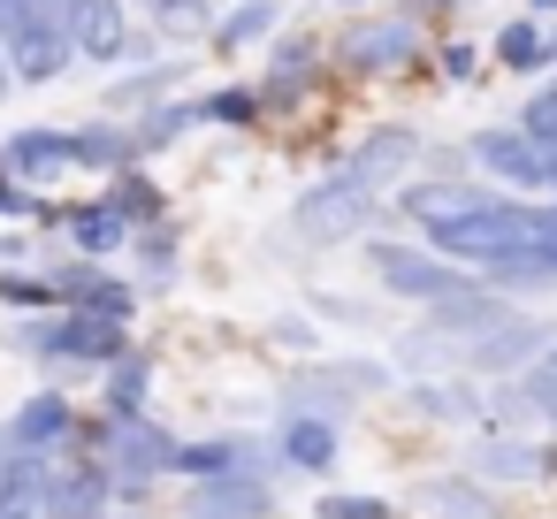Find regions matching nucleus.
<instances>
[{"label":"nucleus","instance_id":"f257e3e1","mask_svg":"<svg viewBox=\"0 0 557 519\" xmlns=\"http://www.w3.org/2000/svg\"><path fill=\"white\" fill-rule=\"evenodd\" d=\"M374 214H382V191L359 184V176H344V169H329V176L290 207V222H298L306 245H344V237H359Z\"/></svg>","mask_w":557,"mask_h":519},{"label":"nucleus","instance_id":"f03ea898","mask_svg":"<svg viewBox=\"0 0 557 519\" xmlns=\"http://www.w3.org/2000/svg\"><path fill=\"white\" fill-rule=\"evenodd\" d=\"M367 260H374L382 291H389V298H412V306H435V298H450L458 283H473L458 260H443L435 245H405V237H367Z\"/></svg>","mask_w":557,"mask_h":519},{"label":"nucleus","instance_id":"7ed1b4c3","mask_svg":"<svg viewBox=\"0 0 557 519\" xmlns=\"http://www.w3.org/2000/svg\"><path fill=\"white\" fill-rule=\"evenodd\" d=\"M466 161H473L496 191H511V199H542V191H549L542 146H534L519 123H488V131H473V138H466Z\"/></svg>","mask_w":557,"mask_h":519},{"label":"nucleus","instance_id":"20e7f679","mask_svg":"<svg viewBox=\"0 0 557 519\" xmlns=\"http://www.w3.org/2000/svg\"><path fill=\"white\" fill-rule=\"evenodd\" d=\"M466 473L488 481V489H534L557 473V443H534V435H511V428H481L473 450H466Z\"/></svg>","mask_w":557,"mask_h":519},{"label":"nucleus","instance_id":"39448f33","mask_svg":"<svg viewBox=\"0 0 557 519\" xmlns=\"http://www.w3.org/2000/svg\"><path fill=\"white\" fill-rule=\"evenodd\" d=\"M549 336H557V329H549L542 313H504L496 329H481L473 344H458V367H466V374H481V382H504V374L534 367Z\"/></svg>","mask_w":557,"mask_h":519},{"label":"nucleus","instance_id":"423d86ee","mask_svg":"<svg viewBox=\"0 0 557 519\" xmlns=\"http://www.w3.org/2000/svg\"><path fill=\"white\" fill-rule=\"evenodd\" d=\"M336 54H344V70H359V77H397V70L420 62V24H412V16H367V24H351V32L336 39Z\"/></svg>","mask_w":557,"mask_h":519},{"label":"nucleus","instance_id":"0eeeda50","mask_svg":"<svg viewBox=\"0 0 557 519\" xmlns=\"http://www.w3.org/2000/svg\"><path fill=\"white\" fill-rule=\"evenodd\" d=\"M184 519H275V481H268V466H237V473L191 481Z\"/></svg>","mask_w":557,"mask_h":519},{"label":"nucleus","instance_id":"6e6552de","mask_svg":"<svg viewBox=\"0 0 557 519\" xmlns=\"http://www.w3.org/2000/svg\"><path fill=\"white\" fill-rule=\"evenodd\" d=\"M336 450H344V428H336V420H321V412H275V443H268V458H275L283 473L321 481V473L336 466Z\"/></svg>","mask_w":557,"mask_h":519},{"label":"nucleus","instance_id":"1a4fd4ad","mask_svg":"<svg viewBox=\"0 0 557 519\" xmlns=\"http://www.w3.org/2000/svg\"><path fill=\"white\" fill-rule=\"evenodd\" d=\"M420 313H428L420 329H435V336H450V344H473L481 329H496V321L511 313V298H504V291H488V283L473 275V283H458L450 298H435V306H420Z\"/></svg>","mask_w":557,"mask_h":519},{"label":"nucleus","instance_id":"9d476101","mask_svg":"<svg viewBox=\"0 0 557 519\" xmlns=\"http://www.w3.org/2000/svg\"><path fill=\"white\" fill-rule=\"evenodd\" d=\"M412 161H420V131L389 123V131H367V138H359V146H351L336 169H344V176H359V184H374V191H389V184H397Z\"/></svg>","mask_w":557,"mask_h":519},{"label":"nucleus","instance_id":"9b49d317","mask_svg":"<svg viewBox=\"0 0 557 519\" xmlns=\"http://www.w3.org/2000/svg\"><path fill=\"white\" fill-rule=\"evenodd\" d=\"M405 397H412V420H428V428H473V420H481V382H473L466 367L420 374Z\"/></svg>","mask_w":557,"mask_h":519},{"label":"nucleus","instance_id":"f8f14e48","mask_svg":"<svg viewBox=\"0 0 557 519\" xmlns=\"http://www.w3.org/2000/svg\"><path fill=\"white\" fill-rule=\"evenodd\" d=\"M115 466H123V489L138 496L153 473H169V466H176V435H169V428H153L146 412H131V420H115Z\"/></svg>","mask_w":557,"mask_h":519},{"label":"nucleus","instance_id":"ddd939ff","mask_svg":"<svg viewBox=\"0 0 557 519\" xmlns=\"http://www.w3.org/2000/svg\"><path fill=\"white\" fill-rule=\"evenodd\" d=\"M70 54H92V62H115L131 54V16H123V0H70Z\"/></svg>","mask_w":557,"mask_h":519},{"label":"nucleus","instance_id":"4468645a","mask_svg":"<svg viewBox=\"0 0 557 519\" xmlns=\"http://www.w3.org/2000/svg\"><path fill=\"white\" fill-rule=\"evenodd\" d=\"M351 405H359V390L336 374V359L329 367H298L290 382H283V412H321V420H351Z\"/></svg>","mask_w":557,"mask_h":519},{"label":"nucleus","instance_id":"2eb2a0df","mask_svg":"<svg viewBox=\"0 0 557 519\" xmlns=\"http://www.w3.org/2000/svg\"><path fill=\"white\" fill-rule=\"evenodd\" d=\"M237 466H268V443L260 435H207V443H176V466L184 481H207V473H237Z\"/></svg>","mask_w":557,"mask_h":519},{"label":"nucleus","instance_id":"dca6fc26","mask_svg":"<svg viewBox=\"0 0 557 519\" xmlns=\"http://www.w3.org/2000/svg\"><path fill=\"white\" fill-rule=\"evenodd\" d=\"M420 511L428 519H496V489L473 473H428L420 481Z\"/></svg>","mask_w":557,"mask_h":519},{"label":"nucleus","instance_id":"f3484780","mask_svg":"<svg viewBox=\"0 0 557 519\" xmlns=\"http://www.w3.org/2000/svg\"><path fill=\"white\" fill-rule=\"evenodd\" d=\"M47 344H62L70 359H115V351H123V321H115V313H92V306H85V313H70V321H62V329H54Z\"/></svg>","mask_w":557,"mask_h":519},{"label":"nucleus","instance_id":"a211bd4d","mask_svg":"<svg viewBox=\"0 0 557 519\" xmlns=\"http://www.w3.org/2000/svg\"><path fill=\"white\" fill-rule=\"evenodd\" d=\"M146 390H153V359L123 344V351L108 359V412H115V420H131V412H146Z\"/></svg>","mask_w":557,"mask_h":519},{"label":"nucleus","instance_id":"6ab92c4d","mask_svg":"<svg viewBox=\"0 0 557 519\" xmlns=\"http://www.w3.org/2000/svg\"><path fill=\"white\" fill-rule=\"evenodd\" d=\"M275 32H283V9H275V0H245V9H230V16H222L214 47H268Z\"/></svg>","mask_w":557,"mask_h":519},{"label":"nucleus","instance_id":"aec40b11","mask_svg":"<svg viewBox=\"0 0 557 519\" xmlns=\"http://www.w3.org/2000/svg\"><path fill=\"white\" fill-rule=\"evenodd\" d=\"M496 70H511V77H527V70H542V16H511L504 32H496Z\"/></svg>","mask_w":557,"mask_h":519},{"label":"nucleus","instance_id":"412c9836","mask_svg":"<svg viewBox=\"0 0 557 519\" xmlns=\"http://www.w3.org/2000/svg\"><path fill=\"white\" fill-rule=\"evenodd\" d=\"M191 123H199V108H191V100H153V115L131 131V146H138V153H161V146H176Z\"/></svg>","mask_w":557,"mask_h":519},{"label":"nucleus","instance_id":"4be33fe9","mask_svg":"<svg viewBox=\"0 0 557 519\" xmlns=\"http://www.w3.org/2000/svg\"><path fill=\"white\" fill-rule=\"evenodd\" d=\"M199 108V123H230V131H245V123H260L268 108H260V85H222V92H207V100H191Z\"/></svg>","mask_w":557,"mask_h":519},{"label":"nucleus","instance_id":"5701e85b","mask_svg":"<svg viewBox=\"0 0 557 519\" xmlns=\"http://www.w3.org/2000/svg\"><path fill=\"white\" fill-rule=\"evenodd\" d=\"M70 230H77V245H85V252H115V245H131V222H123L115 207H77V214H70Z\"/></svg>","mask_w":557,"mask_h":519},{"label":"nucleus","instance_id":"b1692460","mask_svg":"<svg viewBox=\"0 0 557 519\" xmlns=\"http://www.w3.org/2000/svg\"><path fill=\"white\" fill-rule=\"evenodd\" d=\"M511 382H519V397H527V420H542V428L557 435V367L534 359V367H519Z\"/></svg>","mask_w":557,"mask_h":519},{"label":"nucleus","instance_id":"393cba45","mask_svg":"<svg viewBox=\"0 0 557 519\" xmlns=\"http://www.w3.org/2000/svg\"><path fill=\"white\" fill-rule=\"evenodd\" d=\"M70 161H92V169H123V161H138V146H131L123 131H77V138H70Z\"/></svg>","mask_w":557,"mask_h":519},{"label":"nucleus","instance_id":"a878e982","mask_svg":"<svg viewBox=\"0 0 557 519\" xmlns=\"http://www.w3.org/2000/svg\"><path fill=\"white\" fill-rule=\"evenodd\" d=\"M313 519H397L389 496H367V489H321Z\"/></svg>","mask_w":557,"mask_h":519},{"label":"nucleus","instance_id":"bb28decb","mask_svg":"<svg viewBox=\"0 0 557 519\" xmlns=\"http://www.w3.org/2000/svg\"><path fill=\"white\" fill-rule=\"evenodd\" d=\"M9 161H16V169H32V176H47V169H62V161H70V138H54V131H24V138L9 146Z\"/></svg>","mask_w":557,"mask_h":519},{"label":"nucleus","instance_id":"cd10ccee","mask_svg":"<svg viewBox=\"0 0 557 519\" xmlns=\"http://www.w3.org/2000/svg\"><path fill=\"white\" fill-rule=\"evenodd\" d=\"M519 131H527L534 146H557V77H542V85H534V100L519 108Z\"/></svg>","mask_w":557,"mask_h":519},{"label":"nucleus","instance_id":"c85d7f7f","mask_svg":"<svg viewBox=\"0 0 557 519\" xmlns=\"http://www.w3.org/2000/svg\"><path fill=\"white\" fill-rule=\"evenodd\" d=\"M138 260H146V283L161 291V283L176 275V230H169V222H153V237H138Z\"/></svg>","mask_w":557,"mask_h":519},{"label":"nucleus","instance_id":"c756f323","mask_svg":"<svg viewBox=\"0 0 557 519\" xmlns=\"http://www.w3.org/2000/svg\"><path fill=\"white\" fill-rule=\"evenodd\" d=\"M108 207H115V214H123V222H131V214H138V222H146V214H161V191H153V184H146V176H123V184H115V199H108Z\"/></svg>","mask_w":557,"mask_h":519},{"label":"nucleus","instance_id":"7c9ffc66","mask_svg":"<svg viewBox=\"0 0 557 519\" xmlns=\"http://www.w3.org/2000/svg\"><path fill=\"white\" fill-rule=\"evenodd\" d=\"M62 428H70L62 397H32V412L16 420V435H32V443H47V435H62Z\"/></svg>","mask_w":557,"mask_h":519},{"label":"nucleus","instance_id":"2f4dec72","mask_svg":"<svg viewBox=\"0 0 557 519\" xmlns=\"http://www.w3.org/2000/svg\"><path fill=\"white\" fill-rule=\"evenodd\" d=\"M336 374L359 390V397H374V390H389V367L382 359H336Z\"/></svg>","mask_w":557,"mask_h":519},{"label":"nucleus","instance_id":"473e14b6","mask_svg":"<svg viewBox=\"0 0 557 519\" xmlns=\"http://www.w3.org/2000/svg\"><path fill=\"white\" fill-rule=\"evenodd\" d=\"M268 70H321V47H313V39H283V47L268 54Z\"/></svg>","mask_w":557,"mask_h":519},{"label":"nucleus","instance_id":"72a5a7b5","mask_svg":"<svg viewBox=\"0 0 557 519\" xmlns=\"http://www.w3.org/2000/svg\"><path fill=\"white\" fill-rule=\"evenodd\" d=\"M268 336H275V344H290V351H313V329H306L298 313H283V321H268Z\"/></svg>","mask_w":557,"mask_h":519},{"label":"nucleus","instance_id":"f704fd0d","mask_svg":"<svg viewBox=\"0 0 557 519\" xmlns=\"http://www.w3.org/2000/svg\"><path fill=\"white\" fill-rule=\"evenodd\" d=\"M435 62H443V77H473V47H443Z\"/></svg>","mask_w":557,"mask_h":519},{"label":"nucleus","instance_id":"c9c22d12","mask_svg":"<svg viewBox=\"0 0 557 519\" xmlns=\"http://www.w3.org/2000/svg\"><path fill=\"white\" fill-rule=\"evenodd\" d=\"M542 70H557V32H542Z\"/></svg>","mask_w":557,"mask_h":519},{"label":"nucleus","instance_id":"e433bc0d","mask_svg":"<svg viewBox=\"0 0 557 519\" xmlns=\"http://www.w3.org/2000/svg\"><path fill=\"white\" fill-rule=\"evenodd\" d=\"M527 16H557V0H527Z\"/></svg>","mask_w":557,"mask_h":519},{"label":"nucleus","instance_id":"4c0bfd02","mask_svg":"<svg viewBox=\"0 0 557 519\" xmlns=\"http://www.w3.org/2000/svg\"><path fill=\"white\" fill-rule=\"evenodd\" d=\"M542 367H557V336H549V344H542Z\"/></svg>","mask_w":557,"mask_h":519},{"label":"nucleus","instance_id":"58836bf2","mask_svg":"<svg viewBox=\"0 0 557 519\" xmlns=\"http://www.w3.org/2000/svg\"><path fill=\"white\" fill-rule=\"evenodd\" d=\"M420 9H458V0H420Z\"/></svg>","mask_w":557,"mask_h":519},{"label":"nucleus","instance_id":"ea45409f","mask_svg":"<svg viewBox=\"0 0 557 519\" xmlns=\"http://www.w3.org/2000/svg\"><path fill=\"white\" fill-rule=\"evenodd\" d=\"M336 9H367V0H336Z\"/></svg>","mask_w":557,"mask_h":519}]
</instances>
